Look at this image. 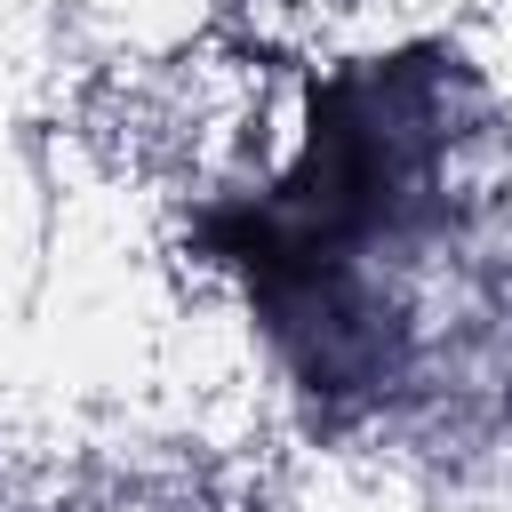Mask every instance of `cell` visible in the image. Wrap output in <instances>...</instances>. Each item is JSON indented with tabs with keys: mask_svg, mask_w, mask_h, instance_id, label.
I'll use <instances>...</instances> for the list:
<instances>
[{
	"mask_svg": "<svg viewBox=\"0 0 512 512\" xmlns=\"http://www.w3.org/2000/svg\"><path fill=\"white\" fill-rule=\"evenodd\" d=\"M448 80L432 48L328 72L296 168L248 208L208 216V248L248 280L296 384L328 400L400 376L408 328L376 264L416 248L440 208Z\"/></svg>",
	"mask_w": 512,
	"mask_h": 512,
	"instance_id": "6da1fadb",
	"label": "cell"
}]
</instances>
